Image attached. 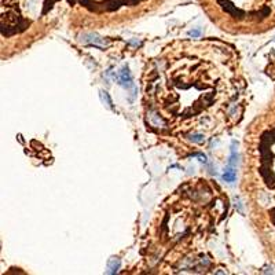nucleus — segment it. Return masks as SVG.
I'll return each mask as SVG.
<instances>
[{
	"label": "nucleus",
	"instance_id": "nucleus-5",
	"mask_svg": "<svg viewBox=\"0 0 275 275\" xmlns=\"http://www.w3.org/2000/svg\"><path fill=\"white\" fill-rule=\"evenodd\" d=\"M235 178H237V173H235L234 169H227L226 172H224V175H223V179H224L226 182H234Z\"/></svg>",
	"mask_w": 275,
	"mask_h": 275
},
{
	"label": "nucleus",
	"instance_id": "nucleus-3",
	"mask_svg": "<svg viewBox=\"0 0 275 275\" xmlns=\"http://www.w3.org/2000/svg\"><path fill=\"white\" fill-rule=\"evenodd\" d=\"M108 268H109V274H114V272H117V270L120 268V260L119 259H112L110 261H109L108 264Z\"/></svg>",
	"mask_w": 275,
	"mask_h": 275
},
{
	"label": "nucleus",
	"instance_id": "nucleus-7",
	"mask_svg": "<svg viewBox=\"0 0 275 275\" xmlns=\"http://www.w3.org/2000/svg\"><path fill=\"white\" fill-rule=\"evenodd\" d=\"M190 36H193V38H198L200 36V31L197 29V31H190L189 32Z\"/></svg>",
	"mask_w": 275,
	"mask_h": 275
},
{
	"label": "nucleus",
	"instance_id": "nucleus-1",
	"mask_svg": "<svg viewBox=\"0 0 275 275\" xmlns=\"http://www.w3.org/2000/svg\"><path fill=\"white\" fill-rule=\"evenodd\" d=\"M79 42L83 44H92V46L102 47V49L108 46V40L101 38L97 33H83V35L79 36Z\"/></svg>",
	"mask_w": 275,
	"mask_h": 275
},
{
	"label": "nucleus",
	"instance_id": "nucleus-2",
	"mask_svg": "<svg viewBox=\"0 0 275 275\" xmlns=\"http://www.w3.org/2000/svg\"><path fill=\"white\" fill-rule=\"evenodd\" d=\"M119 83L123 87H125L127 90H132V91H134V95H135L136 87L135 84L132 83V76H131L128 66H124V68L121 69V72L119 73Z\"/></svg>",
	"mask_w": 275,
	"mask_h": 275
},
{
	"label": "nucleus",
	"instance_id": "nucleus-6",
	"mask_svg": "<svg viewBox=\"0 0 275 275\" xmlns=\"http://www.w3.org/2000/svg\"><path fill=\"white\" fill-rule=\"evenodd\" d=\"M189 139L191 142H194V143H202L204 142V135H201V134H193V135L189 136Z\"/></svg>",
	"mask_w": 275,
	"mask_h": 275
},
{
	"label": "nucleus",
	"instance_id": "nucleus-4",
	"mask_svg": "<svg viewBox=\"0 0 275 275\" xmlns=\"http://www.w3.org/2000/svg\"><path fill=\"white\" fill-rule=\"evenodd\" d=\"M101 99H102V102L106 105V108L108 109H113V102H112V99L109 97V94L106 91H101Z\"/></svg>",
	"mask_w": 275,
	"mask_h": 275
}]
</instances>
